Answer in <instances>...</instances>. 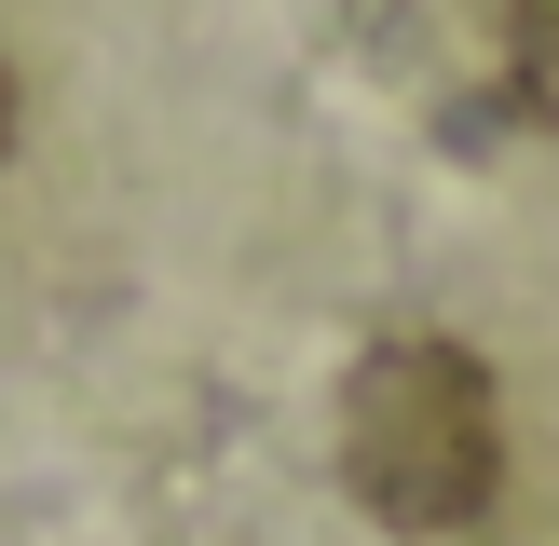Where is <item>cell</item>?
Here are the masks:
<instances>
[{
    "label": "cell",
    "instance_id": "obj_1",
    "mask_svg": "<svg viewBox=\"0 0 559 546\" xmlns=\"http://www.w3.org/2000/svg\"><path fill=\"white\" fill-rule=\"evenodd\" d=\"M506 478V410L464 342H369L342 382V491L382 533H464Z\"/></svg>",
    "mask_w": 559,
    "mask_h": 546
},
{
    "label": "cell",
    "instance_id": "obj_2",
    "mask_svg": "<svg viewBox=\"0 0 559 546\" xmlns=\"http://www.w3.org/2000/svg\"><path fill=\"white\" fill-rule=\"evenodd\" d=\"M506 82L533 123H559V0H506Z\"/></svg>",
    "mask_w": 559,
    "mask_h": 546
},
{
    "label": "cell",
    "instance_id": "obj_3",
    "mask_svg": "<svg viewBox=\"0 0 559 546\" xmlns=\"http://www.w3.org/2000/svg\"><path fill=\"white\" fill-rule=\"evenodd\" d=\"M0 151H14V55H0Z\"/></svg>",
    "mask_w": 559,
    "mask_h": 546
}]
</instances>
